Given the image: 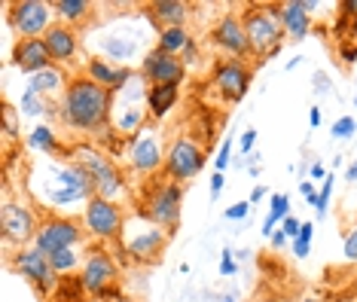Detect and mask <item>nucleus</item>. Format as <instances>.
<instances>
[{
    "label": "nucleus",
    "mask_w": 357,
    "mask_h": 302,
    "mask_svg": "<svg viewBox=\"0 0 357 302\" xmlns=\"http://www.w3.org/2000/svg\"><path fill=\"white\" fill-rule=\"evenodd\" d=\"M110 113H113V92L92 83L89 77L70 80V86L64 89L59 104L61 122L68 128H77V132H98L110 122Z\"/></svg>",
    "instance_id": "1"
},
{
    "label": "nucleus",
    "mask_w": 357,
    "mask_h": 302,
    "mask_svg": "<svg viewBox=\"0 0 357 302\" xmlns=\"http://www.w3.org/2000/svg\"><path fill=\"white\" fill-rule=\"evenodd\" d=\"M248 40H250V55L257 59H269L284 43V22H281V3H254L241 13Z\"/></svg>",
    "instance_id": "2"
},
{
    "label": "nucleus",
    "mask_w": 357,
    "mask_h": 302,
    "mask_svg": "<svg viewBox=\"0 0 357 302\" xmlns=\"http://www.w3.org/2000/svg\"><path fill=\"white\" fill-rule=\"evenodd\" d=\"M181 208H183V186L174 181H153L141 195V208L137 217L150 220V223L162 226L168 235H174L177 223H181Z\"/></svg>",
    "instance_id": "3"
},
{
    "label": "nucleus",
    "mask_w": 357,
    "mask_h": 302,
    "mask_svg": "<svg viewBox=\"0 0 357 302\" xmlns=\"http://www.w3.org/2000/svg\"><path fill=\"white\" fill-rule=\"evenodd\" d=\"M40 195L50 205H70V202L95 199V186L92 177L86 174V168H79L77 162H68V165L50 168V177H46V186L40 190Z\"/></svg>",
    "instance_id": "4"
},
{
    "label": "nucleus",
    "mask_w": 357,
    "mask_h": 302,
    "mask_svg": "<svg viewBox=\"0 0 357 302\" xmlns=\"http://www.w3.org/2000/svg\"><path fill=\"white\" fill-rule=\"evenodd\" d=\"M119 269L113 263V257L107 250H92L86 254V263L79 269V287L89 296H95L98 302H107V299H123V287H119Z\"/></svg>",
    "instance_id": "5"
},
{
    "label": "nucleus",
    "mask_w": 357,
    "mask_h": 302,
    "mask_svg": "<svg viewBox=\"0 0 357 302\" xmlns=\"http://www.w3.org/2000/svg\"><path fill=\"white\" fill-rule=\"evenodd\" d=\"M70 159H74L79 168H86V174L92 177V186H95V195H98V199H107V202L123 199L126 183H123L119 168L113 165V159H107L98 150H92V146H77V150L70 153Z\"/></svg>",
    "instance_id": "6"
},
{
    "label": "nucleus",
    "mask_w": 357,
    "mask_h": 302,
    "mask_svg": "<svg viewBox=\"0 0 357 302\" xmlns=\"http://www.w3.org/2000/svg\"><path fill=\"white\" fill-rule=\"evenodd\" d=\"M144 83L147 80L141 77V70L132 77V83H128L123 92H116L113 95V113H110V119H113V126H116V132H123V135H137L144 128V119H147V92L150 89H144Z\"/></svg>",
    "instance_id": "7"
},
{
    "label": "nucleus",
    "mask_w": 357,
    "mask_h": 302,
    "mask_svg": "<svg viewBox=\"0 0 357 302\" xmlns=\"http://www.w3.org/2000/svg\"><path fill=\"white\" fill-rule=\"evenodd\" d=\"M52 3L46 0H15V3L6 6V19H10V28L19 34L22 40H37L43 37L46 31L52 28Z\"/></svg>",
    "instance_id": "8"
},
{
    "label": "nucleus",
    "mask_w": 357,
    "mask_h": 302,
    "mask_svg": "<svg viewBox=\"0 0 357 302\" xmlns=\"http://www.w3.org/2000/svg\"><path fill=\"white\" fill-rule=\"evenodd\" d=\"M13 269L25 281H31V287H34L40 296H50V293H55L61 287V281H59V275H55L50 257H46L43 250H37L34 244H31V248H19V254L13 257Z\"/></svg>",
    "instance_id": "9"
},
{
    "label": "nucleus",
    "mask_w": 357,
    "mask_h": 302,
    "mask_svg": "<svg viewBox=\"0 0 357 302\" xmlns=\"http://www.w3.org/2000/svg\"><path fill=\"white\" fill-rule=\"evenodd\" d=\"M83 226L89 235L101 241H110V239H119L126 232V214L116 202H107V199H89L86 202V211H83Z\"/></svg>",
    "instance_id": "10"
},
{
    "label": "nucleus",
    "mask_w": 357,
    "mask_h": 302,
    "mask_svg": "<svg viewBox=\"0 0 357 302\" xmlns=\"http://www.w3.org/2000/svg\"><path fill=\"white\" fill-rule=\"evenodd\" d=\"M205 150H202L199 141L192 137H177V141L168 146V156H165V177L174 183H183V181H192L202 168H205Z\"/></svg>",
    "instance_id": "11"
},
{
    "label": "nucleus",
    "mask_w": 357,
    "mask_h": 302,
    "mask_svg": "<svg viewBox=\"0 0 357 302\" xmlns=\"http://www.w3.org/2000/svg\"><path fill=\"white\" fill-rule=\"evenodd\" d=\"M37 229H40V223L28 205L10 202V199L3 202V208H0V235H3V244L28 248V244H34Z\"/></svg>",
    "instance_id": "12"
},
{
    "label": "nucleus",
    "mask_w": 357,
    "mask_h": 302,
    "mask_svg": "<svg viewBox=\"0 0 357 302\" xmlns=\"http://www.w3.org/2000/svg\"><path fill=\"white\" fill-rule=\"evenodd\" d=\"M83 244V232L74 220L68 217H46L37 229V239H34V248L43 250L46 257L59 254V250H68V248H79Z\"/></svg>",
    "instance_id": "13"
},
{
    "label": "nucleus",
    "mask_w": 357,
    "mask_h": 302,
    "mask_svg": "<svg viewBox=\"0 0 357 302\" xmlns=\"http://www.w3.org/2000/svg\"><path fill=\"white\" fill-rule=\"evenodd\" d=\"M123 235H126V254L132 257L135 263H156L159 254L165 250V241L172 239L162 226L150 223V220H144V226L128 229Z\"/></svg>",
    "instance_id": "14"
},
{
    "label": "nucleus",
    "mask_w": 357,
    "mask_h": 302,
    "mask_svg": "<svg viewBox=\"0 0 357 302\" xmlns=\"http://www.w3.org/2000/svg\"><path fill=\"white\" fill-rule=\"evenodd\" d=\"M141 77L150 86H181L186 77V64L181 61V55H168L162 49H153V52L144 55Z\"/></svg>",
    "instance_id": "15"
},
{
    "label": "nucleus",
    "mask_w": 357,
    "mask_h": 302,
    "mask_svg": "<svg viewBox=\"0 0 357 302\" xmlns=\"http://www.w3.org/2000/svg\"><path fill=\"white\" fill-rule=\"evenodd\" d=\"M250 77H254V73H250V68L241 59H226L214 68V86L229 104L241 101V98L248 95Z\"/></svg>",
    "instance_id": "16"
},
{
    "label": "nucleus",
    "mask_w": 357,
    "mask_h": 302,
    "mask_svg": "<svg viewBox=\"0 0 357 302\" xmlns=\"http://www.w3.org/2000/svg\"><path fill=\"white\" fill-rule=\"evenodd\" d=\"M128 165H132L137 174H153V171L165 168V156H162L159 137L153 128L144 126L141 132L132 137V146H128Z\"/></svg>",
    "instance_id": "17"
},
{
    "label": "nucleus",
    "mask_w": 357,
    "mask_h": 302,
    "mask_svg": "<svg viewBox=\"0 0 357 302\" xmlns=\"http://www.w3.org/2000/svg\"><path fill=\"white\" fill-rule=\"evenodd\" d=\"M211 40H214V46L223 49L229 59H245V55H250V40H248L245 22L235 13H226L223 19L217 22V28L211 31Z\"/></svg>",
    "instance_id": "18"
},
{
    "label": "nucleus",
    "mask_w": 357,
    "mask_h": 302,
    "mask_svg": "<svg viewBox=\"0 0 357 302\" xmlns=\"http://www.w3.org/2000/svg\"><path fill=\"white\" fill-rule=\"evenodd\" d=\"M13 68H19L22 73H28V77H34V73L52 68V55H50V49H46L43 37L19 40V43L13 46Z\"/></svg>",
    "instance_id": "19"
},
{
    "label": "nucleus",
    "mask_w": 357,
    "mask_h": 302,
    "mask_svg": "<svg viewBox=\"0 0 357 302\" xmlns=\"http://www.w3.org/2000/svg\"><path fill=\"white\" fill-rule=\"evenodd\" d=\"M137 70H132V68H119V64H110L107 59H89V64H86V77L92 80V83H98V86H104L107 92H123V89L132 83V77H135Z\"/></svg>",
    "instance_id": "20"
},
{
    "label": "nucleus",
    "mask_w": 357,
    "mask_h": 302,
    "mask_svg": "<svg viewBox=\"0 0 357 302\" xmlns=\"http://www.w3.org/2000/svg\"><path fill=\"white\" fill-rule=\"evenodd\" d=\"M43 43H46V49H50L52 61H70L77 55L79 40H77V31L70 28V24L59 22L43 34Z\"/></svg>",
    "instance_id": "21"
},
{
    "label": "nucleus",
    "mask_w": 357,
    "mask_h": 302,
    "mask_svg": "<svg viewBox=\"0 0 357 302\" xmlns=\"http://www.w3.org/2000/svg\"><path fill=\"white\" fill-rule=\"evenodd\" d=\"M147 19L159 24V31L183 28V22L190 19V3H183V0H156V3L147 6Z\"/></svg>",
    "instance_id": "22"
},
{
    "label": "nucleus",
    "mask_w": 357,
    "mask_h": 302,
    "mask_svg": "<svg viewBox=\"0 0 357 302\" xmlns=\"http://www.w3.org/2000/svg\"><path fill=\"white\" fill-rule=\"evenodd\" d=\"M281 22H284V34L290 40H303L312 31V13L305 10L303 0H290L281 3Z\"/></svg>",
    "instance_id": "23"
},
{
    "label": "nucleus",
    "mask_w": 357,
    "mask_h": 302,
    "mask_svg": "<svg viewBox=\"0 0 357 302\" xmlns=\"http://www.w3.org/2000/svg\"><path fill=\"white\" fill-rule=\"evenodd\" d=\"M147 113L153 119H165L168 110L177 104V92L181 86H147Z\"/></svg>",
    "instance_id": "24"
},
{
    "label": "nucleus",
    "mask_w": 357,
    "mask_h": 302,
    "mask_svg": "<svg viewBox=\"0 0 357 302\" xmlns=\"http://www.w3.org/2000/svg\"><path fill=\"white\" fill-rule=\"evenodd\" d=\"M64 89H68L64 86V73L59 68H46V70H40V73H34V77L28 80L25 92H34L40 98H46V95H55V92L64 95Z\"/></svg>",
    "instance_id": "25"
},
{
    "label": "nucleus",
    "mask_w": 357,
    "mask_h": 302,
    "mask_svg": "<svg viewBox=\"0 0 357 302\" xmlns=\"http://www.w3.org/2000/svg\"><path fill=\"white\" fill-rule=\"evenodd\" d=\"M52 10H55V15H59L64 24H70V28H74V24L89 19L92 3H89V0H52Z\"/></svg>",
    "instance_id": "26"
},
{
    "label": "nucleus",
    "mask_w": 357,
    "mask_h": 302,
    "mask_svg": "<svg viewBox=\"0 0 357 302\" xmlns=\"http://www.w3.org/2000/svg\"><path fill=\"white\" fill-rule=\"evenodd\" d=\"M190 40L192 37L186 34V28H165V31H159L156 49H162V52H168V55H181Z\"/></svg>",
    "instance_id": "27"
},
{
    "label": "nucleus",
    "mask_w": 357,
    "mask_h": 302,
    "mask_svg": "<svg viewBox=\"0 0 357 302\" xmlns=\"http://www.w3.org/2000/svg\"><path fill=\"white\" fill-rule=\"evenodd\" d=\"M50 263L55 269V275H70V272H77V269H83L86 259L79 257L77 248H68V250H59V254H52Z\"/></svg>",
    "instance_id": "28"
},
{
    "label": "nucleus",
    "mask_w": 357,
    "mask_h": 302,
    "mask_svg": "<svg viewBox=\"0 0 357 302\" xmlns=\"http://www.w3.org/2000/svg\"><path fill=\"white\" fill-rule=\"evenodd\" d=\"M284 217H290V195L275 192V195H272L269 217H266V223H263V235H272V232H275V223H281Z\"/></svg>",
    "instance_id": "29"
},
{
    "label": "nucleus",
    "mask_w": 357,
    "mask_h": 302,
    "mask_svg": "<svg viewBox=\"0 0 357 302\" xmlns=\"http://www.w3.org/2000/svg\"><path fill=\"white\" fill-rule=\"evenodd\" d=\"M104 52L110 55V61H128L137 52V43L126 37H104Z\"/></svg>",
    "instance_id": "30"
},
{
    "label": "nucleus",
    "mask_w": 357,
    "mask_h": 302,
    "mask_svg": "<svg viewBox=\"0 0 357 302\" xmlns=\"http://www.w3.org/2000/svg\"><path fill=\"white\" fill-rule=\"evenodd\" d=\"M28 144L34 146V150H43V153H59V137H55V132L50 126H37L34 132H31Z\"/></svg>",
    "instance_id": "31"
},
{
    "label": "nucleus",
    "mask_w": 357,
    "mask_h": 302,
    "mask_svg": "<svg viewBox=\"0 0 357 302\" xmlns=\"http://www.w3.org/2000/svg\"><path fill=\"white\" fill-rule=\"evenodd\" d=\"M312 235H314V223H303V226H299V235L290 241V250H294L296 259L308 257V250H312Z\"/></svg>",
    "instance_id": "32"
},
{
    "label": "nucleus",
    "mask_w": 357,
    "mask_h": 302,
    "mask_svg": "<svg viewBox=\"0 0 357 302\" xmlns=\"http://www.w3.org/2000/svg\"><path fill=\"white\" fill-rule=\"evenodd\" d=\"M43 110H46V98H40L34 92L22 95V113H28V116H40Z\"/></svg>",
    "instance_id": "33"
},
{
    "label": "nucleus",
    "mask_w": 357,
    "mask_h": 302,
    "mask_svg": "<svg viewBox=\"0 0 357 302\" xmlns=\"http://www.w3.org/2000/svg\"><path fill=\"white\" fill-rule=\"evenodd\" d=\"M354 128H357V119L354 116H339L336 126H333V135L342 137V141H348V137L354 135Z\"/></svg>",
    "instance_id": "34"
},
{
    "label": "nucleus",
    "mask_w": 357,
    "mask_h": 302,
    "mask_svg": "<svg viewBox=\"0 0 357 302\" xmlns=\"http://www.w3.org/2000/svg\"><path fill=\"white\" fill-rule=\"evenodd\" d=\"M330 195H333V177H327V181H324V186H321V192H318V217H324L327 214V205H330Z\"/></svg>",
    "instance_id": "35"
},
{
    "label": "nucleus",
    "mask_w": 357,
    "mask_h": 302,
    "mask_svg": "<svg viewBox=\"0 0 357 302\" xmlns=\"http://www.w3.org/2000/svg\"><path fill=\"white\" fill-rule=\"evenodd\" d=\"M229 156H232V141H223V144H220V150H217V159H214V168L220 171V174H223V168L232 162Z\"/></svg>",
    "instance_id": "36"
},
{
    "label": "nucleus",
    "mask_w": 357,
    "mask_h": 302,
    "mask_svg": "<svg viewBox=\"0 0 357 302\" xmlns=\"http://www.w3.org/2000/svg\"><path fill=\"white\" fill-rule=\"evenodd\" d=\"M250 217V202H235L232 208H226V220H248Z\"/></svg>",
    "instance_id": "37"
},
{
    "label": "nucleus",
    "mask_w": 357,
    "mask_h": 302,
    "mask_svg": "<svg viewBox=\"0 0 357 302\" xmlns=\"http://www.w3.org/2000/svg\"><path fill=\"white\" fill-rule=\"evenodd\" d=\"M345 259H351V263H357V229H351L345 235Z\"/></svg>",
    "instance_id": "38"
},
{
    "label": "nucleus",
    "mask_w": 357,
    "mask_h": 302,
    "mask_svg": "<svg viewBox=\"0 0 357 302\" xmlns=\"http://www.w3.org/2000/svg\"><path fill=\"white\" fill-rule=\"evenodd\" d=\"M299 226H303V223H299V220H296V217H284V220H281V232H284V235H287V239H290V241H294V239H296V235H299Z\"/></svg>",
    "instance_id": "39"
},
{
    "label": "nucleus",
    "mask_w": 357,
    "mask_h": 302,
    "mask_svg": "<svg viewBox=\"0 0 357 302\" xmlns=\"http://www.w3.org/2000/svg\"><path fill=\"white\" fill-rule=\"evenodd\" d=\"M3 135L6 137H15V110L6 104L3 107Z\"/></svg>",
    "instance_id": "40"
},
{
    "label": "nucleus",
    "mask_w": 357,
    "mask_h": 302,
    "mask_svg": "<svg viewBox=\"0 0 357 302\" xmlns=\"http://www.w3.org/2000/svg\"><path fill=\"white\" fill-rule=\"evenodd\" d=\"M238 272V263H235L232 259V250H223V259H220V275H226V278H229V275H235Z\"/></svg>",
    "instance_id": "41"
},
{
    "label": "nucleus",
    "mask_w": 357,
    "mask_h": 302,
    "mask_svg": "<svg viewBox=\"0 0 357 302\" xmlns=\"http://www.w3.org/2000/svg\"><path fill=\"white\" fill-rule=\"evenodd\" d=\"M299 192L305 195V202H308V205H312V208H318V192H314V183H312V181H303V183H299Z\"/></svg>",
    "instance_id": "42"
},
{
    "label": "nucleus",
    "mask_w": 357,
    "mask_h": 302,
    "mask_svg": "<svg viewBox=\"0 0 357 302\" xmlns=\"http://www.w3.org/2000/svg\"><path fill=\"white\" fill-rule=\"evenodd\" d=\"M181 61H183V64H196V61H199V46H196V40H190V43H186V49L181 52Z\"/></svg>",
    "instance_id": "43"
},
{
    "label": "nucleus",
    "mask_w": 357,
    "mask_h": 302,
    "mask_svg": "<svg viewBox=\"0 0 357 302\" xmlns=\"http://www.w3.org/2000/svg\"><path fill=\"white\" fill-rule=\"evenodd\" d=\"M223 183H226V177L220 174V171H214V177H211V202H217V199H220Z\"/></svg>",
    "instance_id": "44"
},
{
    "label": "nucleus",
    "mask_w": 357,
    "mask_h": 302,
    "mask_svg": "<svg viewBox=\"0 0 357 302\" xmlns=\"http://www.w3.org/2000/svg\"><path fill=\"white\" fill-rule=\"evenodd\" d=\"M342 13L345 19L354 22V34H357V0H342Z\"/></svg>",
    "instance_id": "45"
},
{
    "label": "nucleus",
    "mask_w": 357,
    "mask_h": 302,
    "mask_svg": "<svg viewBox=\"0 0 357 302\" xmlns=\"http://www.w3.org/2000/svg\"><path fill=\"white\" fill-rule=\"evenodd\" d=\"M254 144H257V132L254 128H248V132L241 135V153H250L254 150Z\"/></svg>",
    "instance_id": "46"
},
{
    "label": "nucleus",
    "mask_w": 357,
    "mask_h": 302,
    "mask_svg": "<svg viewBox=\"0 0 357 302\" xmlns=\"http://www.w3.org/2000/svg\"><path fill=\"white\" fill-rule=\"evenodd\" d=\"M308 174H312V181H327V168H324L321 162H312V165H308Z\"/></svg>",
    "instance_id": "47"
},
{
    "label": "nucleus",
    "mask_w": 357,
    "mask_h": 302,
    "mask_svg": "<svg viewBox=\"0 0 357 302\" xmlns=\"http://www.w3.org/2000/svg\"><path fill=\"white\" fill-rule=\"evenodd\" d=\"M314 83H318V86H314V92H318V95H327V92H330V80H327V73H314Z\"/></svg>",
    "instance_id": "48"
},
{
    "label": "nucleus",
    "mask_w": 357,
    "mask_h": 302,
    "mask_svg": "<svg viewBox=\"0 0 357 302\" xmlns=\"http://www.w3.org/2000/svg\"><path fill=\"white\" fill-rule=\"evenodd\" d=\"M287 241H290V239H287V235H284L281 229H278V232H272V248H284Z\"/></svg>",
    "instance_id": "49"
},
{
    "label": "nucleus",
    "mask_w": 357,
    "mask_h": 302,
    "mask_svg": "<svg viewBox=\"0 0 357 302\" xmlns=\"http://www.w3.org/2000/svg\"><path fill=\"white\" fill-rule=\"evenodd\" d=\"M342 59H345V64H351L357 59V46H342Z\"/></svg>",
    "instance_id": "50"
},
{
    "label": "nucleus",
    "mask_w": 357,
    "mask_h": 302,
    "mask_svg": "<svg viewBox=\"0 0 357 302\" xmlns=\"http://www.w3.org/2000/svg\"><path fill=\"white\" fill-rule=\"evenodd\" d=\"M308 122H312V128H318V126H321V110H318V107L308 110Z\"/></svg>",
    "instance_id": "51"
},
{
    "label": "nucleus",
    "mask_w": 357,
    "mask_h": 302,
    "mask_svg": "<svg viewBox=\"0 0 357 302\" xmlns=\"http://www.w3.org/2000/svg\"><path fill=\"white\" fill-rule=\"evenodd\" d=\"M263 195H266L263 186H254V192H250V202H259V199H263Z\"/></svg>",
    "instance_id": "52"
},
{
    "label": "nucleus",
    "mask_w": 357,
    "mask_h": 302,
    "mask_svg": "<svg viewBox=\"0 0 357 302\" xmlns=\"http://www.w3.org/2000/svg\"><path fill=\"white\" fill-rule=\"evenodd\" d=\"M345 177H348V181H351V183H357V162H354L351 168H348V174H345Z\"/></svg>",
    "instance_id": "53"
},
{
    "label": "nucleus",
    "mask_w": 357,
    "mask_h": 302,
    "mask_svg": "<svg viewBox=\"0 0 357 302\" xmlns=\"http://www.w3.org/2000/svg\"><path fill=\"white\" fill-rule=\"evenodd\" d=\"M116 302H137V299H128V296H123V299H116Z\"/></svg>",
    "instance_id": "54"
},
{
    "label": "nucleus",
    "mask_w": 357,
    "mask_h": 302,
    "mask_svg": "<svg viewBox=\"0 0 357 302\" xmlns=\"http://www.w3.org/2000/svg\"><path fill=\"white\" fill-rule=\"evenodd\" d=\"M223 302H232V296H226V299H223Z\"/></svg>",
    "instance_id": "55"
},
{
    "label": "nucleus",
    "mask_w": 357,
    "mask_h": 302,
    "mask_svg": "<svg viewBox=\"0 0 357 302\" xmlns=\"http://www.w3.org/2000/svg\"><path fill=\"white\" fill-rule=\"evenodd\" d=\"M305 302H321V299H305Z\"/></svg>",
    "instance_id": "56"
}]
</instances>
